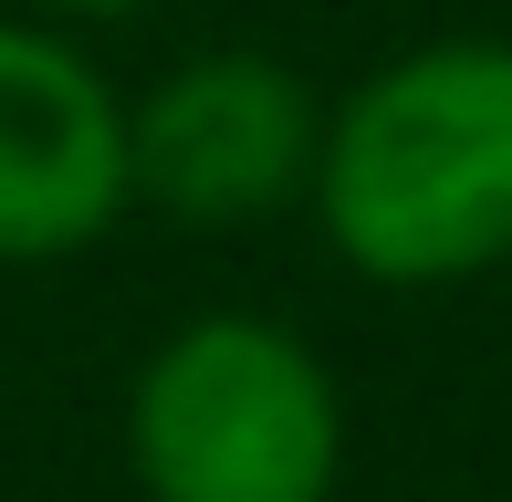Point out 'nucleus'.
<instances>
[{
	"instance_id": "obj_1",
	"label": "nucleus",
	"mask_w": 512,
	"mask_h": 502,
	"mask_svg": "<svg viewBox=\"0 0 512 502\" xmlns=\"http://www.w3.org/2000/svg\"><path fill=\"white\" fill-rule=\"evenodd\" d=\"M335 262L387 293L512 262V42H418L324 105L314 189Z\"/></svg>"
},
{
	"instance_id": "obj_2",
	"label": "nucleus",
	"mask_w": 512,
	"mask_h": 502,
	"mask_svg": "<svg viewBox=\"0 0 512 502\" xmlns=\"http://www.w3.org/2000/svg\"><path fill=\"white\" fill-rule=\"evenodd\" d=\"M126 471L147 502H335L345 387L272 314H189L126 387Z\"/></svg>"
},
{
	"instance_id": "obj_3",
	"label": "nucleus",
	"mask_w": 512,
	"mask_h": 502,
	"mask_svg": "<svg viewBox=\"0 0 512 502\" xmlns=\"http://www.w3.org/2000/svg\"><path fill=\"white\" fill-rule=\"evenodd\" d=\"M324 95L272 53H189L126 95V178L136 210L189 220V231H241L314 189Z\"/></svg>"
},
{
	"instance_id": "obj_4",
	"label": "nucleus",
	"mask_w": 512,
	"mask_h": 502,
	"mask_svg": "<svg viewBox=\"0 0 512 502\" xmlns=\"http://www.w3.org/2000/svg\"><path fill=\"white\" fill-rule=\"evenodd\" d=\"M136 210L126 95L63 21H0V262H63Z\"/></svg>"
},
{
	"instance_id": "obj_5",
	"label": "nucleus",
	"mask_w": 512,
	"mask_h": 502,
	"mask_svg": "<svg viewBox=\"0 0 512 502\" xmlns=\"http://www.w3.org/2000/svg\"><path fill=\"white\" fill-rule=\"evenodd\" d=\"M42 21H126V11H157V0H21Z\"/></svg>"
}]
</instances>
